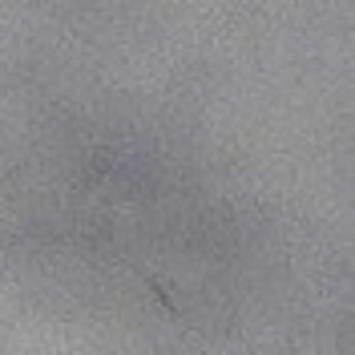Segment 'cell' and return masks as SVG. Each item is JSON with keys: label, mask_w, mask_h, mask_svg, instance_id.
Here are the masks:
<instances>
[]
</instances>
